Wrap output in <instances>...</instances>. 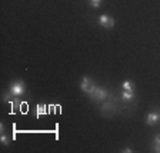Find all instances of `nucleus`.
<instances>
[{
  "mask_svg": "<svg viewBox=\"0 0 160 153\" xmlns=\"http://www.w3.org/2000/svg\"><path fill=\"white\" fill-rule=\"evenodd\" d=\"M42 115H46V105L44 103H40L36 109V116L39 117V116H42Z\"/></svg>",
  "mask_w": 160,
  "mask_h": 153,
  "instance_id": "obj_11",
  "label": "nucleus"
},
{
  "mask_svg": "<svg viewBox=\"0 0 160 153\" xmlns=\"http://www.w3.org/2000/svg\"><path fill=\"white\" fill-rule=\"evenodd\" d=\"M152 147H153V152L160 153V133H157L156 136L153 137V143H152Z\"/></svg>",
  "mask_w": 160,
  "mask_h": 153,
  "instance_id": "obj_9",
  "label": "nucleus"
},
{
  "mask_svg": "<svg viewBox=\"0 0 160 153\" xmlns=\"http://www.w3.org/2000/svg\"><path fill=\"white\" fill-rule=\"evenodd\" d=\"M122 152H123V153H132L133 150L130 149V147H124V149H122Z\"/></svg>",
  "mask_w": 160,
  "mask_h": 153,
  "instance_id": "obj_14",
  "label": "nucleus"
},
{
  "mask_svg": "<svg viewBox=\"0 0 160 153\" xmlns=\"http://www.w3.org/2000/svg\"><path fill=\"white\" fill-rule=\"evenodd\" d=\"M100 2H102V0H90V6L93 7V9H99Z\"/></svg>",
  "mask_w": 160,
  "mask_h": 153,
  "instance_id": "obj_12",
  "label": "nucleus"
},
{
  "mask_svg": "<svg viewBox=\"0 0 160 153\" xmlns=\"http://www.w3.org/2000/svg\"><path fill=\"white\" fill-rule=\"evenodd\" d=\"M26 83H24L23 80H20V79H17V80H14V82H12L10 83V86H9V92L12 94H13L14 97H20V96H23L24 93H26Z\"/></svg>",
  "mask_w": 160,
  "mask_h": 153,
  "instance_id": "obj_1",
  "label": "nucleus"
},
{
  "mask_svg": "<svg viewBox=\"0 0 160 153\" xmlns=\"http://www.w3.org/2000/svg\"><path fill=\"white\" fill-rule=\"evenodd\" d=\"M107 96H109V92H107V89H104V87H100V86H96L93 92L89 94V97L92 100H94V102H103L104 99H107Z\"/></svg>",
  "mask_w": 160,
  "mask_h": 153,
  "instance_id": "obj_3",
  "label": "nucleus"
},
{
  "mask_svg": "<svg viewBox=\"0 0 160 153\" xmlns=\"http://www.w3.org/2000/svg\"><path fill=\"white\" fill-rule=\"evenodd\" d=\"M0 142H2V145H4V146H9L10 145V137L6 132H4V133H0Z\"/></svg>",
  "mask_w": 160,
  "mask_h": 153,
  "instance_id": "obj_10",
  "label": "nucleus"
},
{
  "mask_svg": "<svg viewBox=\"0 0 160 153\" xmlns=\"http://www.w3.org/2000/svg\"><path fill=\"white\" fill-rule=\"evenodd\" d=\"M159 122H160V112H157V110H152V112L147 113V116H146V125L147 126H156Z\"/></svg>",
  "mask_w": 160,
  "mask_h": 153,
  "instance_id": "obj_5",
  "label": "nucleus"
},
{
  "mask_svg": "<svg viewBox=\"0 0 160 153\" xmlns=\"http://www.w3.org/2000/svg\"><path fill=\"white\" fill-rule=\"evenodd\" d=\"M94 87H96V83H94V80L90 76H83L80 79V89H82V92H83L84 94L89 96L94 90Z\"/></svg>",
  "mask_w": 160,
  "mask_h": 153,
  "instance_id": "obj_2",
  "label": "nucleus"
},
{
  "mask_svg": "<svg viewBox=\"0 0 160 153\" xmlns=\"http://www.w3.org/2000/svg\"><path fill=\"white\" fill-rule=\"evenodd\" d=\"M97 23H99L100 27H103V29H113L114 24H116V20H114L113 16H110V14H102L97 19Z\"/></svg>",
  "mask_w": 160,
  "mask_h": 153,
  "instance_id": "obj_4",
  "label": "nucleus"
},
{
  "mask_svg": "<svg viewBox=\"0 0 160 153\" xmlns=\"http://www.w3.org/2000/svg\"><path fill=\"white\" fill-rule=\"evenodd\" d=\"M23 100H20L19 97H14L13 102H12V107H13V110H23Z\"/></svg>",
  "mask_w": 160,
  "mask_h": 153,
  "instance_id": "obj_8",
  "label": "nucleus"
},
{
  "mask_svg": "<svg viewBox=\"0 0 160 153\" xmlns=\"http://www.w3.org/2000/svg\"><path fill=\"white\" fill-rule=\"evenodd\" d=\"M134 97H136V93H134V92H127V90H123V92H122V94H120V99L123 100L124 103L133 102Z\"/></svg>",
  "mask_w": 160,
  "mask_h": 153,
  "instance_id": "obj_6",
  "label": "nucleus"
},
{
  "mask_svg": "<svg viewBox=\"0 0 160 153\" xmlns=\"http://www.w3.org/2000/svg\"><path fill=\"white\" fill-rule=\"evenodd\" d=\"M122 89L123 90H127V92H134L136 90V86L132 80H124L123 83H122Z\"/></svg>",
  "mask_w": 160,
  "mask_h": 153,
  "instance_id": "obj_7",
  "label": "nucleus"
},
{
  "mask_svg": "<svg viewBox=\"0 0 160 153\" xmlns=\"http://www.w3.org/2000/svg\"><path fill=\"white\" fill-rule=\"evenodd\" d=\"M6 132V129H4V125H3V122H0V133H4Z\"/></svg>",
  "mask_w": 160,
  "mask_h": 153,
  "instance_id": "obj_13",
  "label": "nucleus"
}]
</instances>
